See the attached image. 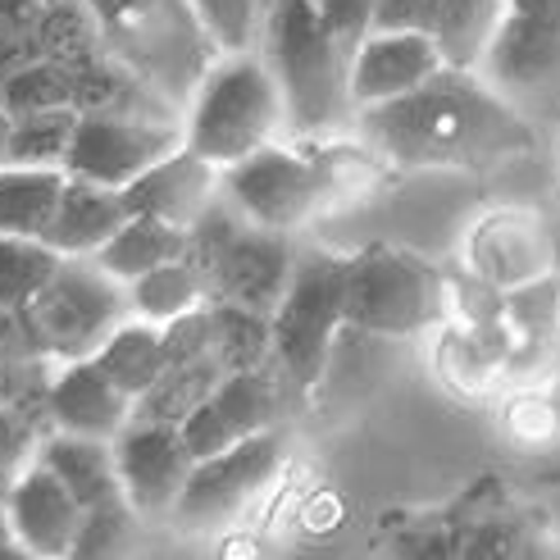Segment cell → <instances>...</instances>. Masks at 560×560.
Segmentation results:
<instances>
[{
	"label": "cell",
	"instance_id": "obj_1",
	"mask_svg": "<svg viewBox=\"0 0 560 560\" xmlns=\"http://www.w3.org/2000/svg\"><path fill=\"white\" fill-rule=\"evenodd\" d=\"M355 128L397 170H501L534 151V128L479 69L442 65L419 88L355 109Z\"/></svg>",
	"mask_w": 560,
	"mask_h": 560
},
{
	"label": "cell",
	"instance_id": "obj_2",
	"mask_svg": "<svg viewBox=\"0 0 560 560\" xmlns=\"http://www.w3.org/2000/svg\"><path fill=\"white\" fill-rule=\"evenodd\" d=\"M256 55L283 96V128L301 142L332 137L355 119L347 92L351 55L328 37L311 0H269Z\"/></svg>",
	"mask_w": 560,
	"mask_h": 560
},
{
	"label": "cell",
	"instance_id": "obj_3",
	"mask_svg": "<svg viewBox=\"0 0 560 560\" xmlns=\"http://www.w3.org/2000/svg\"><path fill=\"white\" fill-rule=\"evenodd\" d=\"M88 10L101 50L147 78L178 109L223 55L191 0H88Z\"/></svg>",
	"mask_w": 560,
	"mask_h": 560
},
{
	"label": "cell",
	"instance_id": "obj_4",
	"mask_svg": "<svg viewBox=\"0 0 560 560\" xmlns=\"http://www.w3.org/2000/svg\"><path fill=\"white\" fill-rule=\"evenodd\" d=\"M278 132H288L283 96L256 50H223L183 105V147L219 170L278 142Z\"/></svg>",
	"mask_w": 560,
	"mask_h": 560
},
{
	"label": "cell",
	"instance_id": "obj_5",
	"mask_svg": "<svg viewBox=\"0 0 560 560\" xmlns=\"http://www.w3.org/2000/svg\"><path fill=\"white\" fill-rule=\"evenodd\" d=\"M452 311V283L446 273L415 256V250L374 242L347 256L342 283V319L347 328L374 332V338H415Z\"/></svg>",
	"mask_w": 560,
	"mask_h": 560
},
{
	"label": "cell",
	"instance_id": "obj_6",
	"mask_svg": "<svg viewBox=\"0 0 560 560\" xmlns=\"http://www.w3.org/2000/svg\"><path fill=\"white\" fill-rule=\"evenodd\" d=\"M342 283L347 256H332V250H296L292 256L288 288L269 315V360L296 392L319 387L332 342L347 328Z\"/></svg>",
	"mask_w": 560,
	"mask_h": 560
},
{
	"label": "cell",
	"instance_id": "obj_7",
	"mask_svg": "<svg viewBox=\"0 0 560 560\" xmlns=\"http://www.w3.org/2000/svg\"><path fill=\"white\" fill-rule=\"evenodd\" d=\"M128 315V288L119 278H109L92 256H65L19 311V324L27 347L60 365V360L96 355Z\"/></svg>",
	"mask_w": 560,
	"mask_h": 560
},
{
	"label": "cell",
	"instance_id": "obj_8",
	"mask_svg": "<svg viewBox=\"0 0 560 560\" xmlns=\"http://www.w3.org/2000/svg\"><path fill=\"white\" fill-rule=\"evenodd\" d=\"M283 465H288V433L278 424L223 446L214 456L191 460V474L174 501L170 520H178L183 528H196V534L229 528L233 520L250 511V501H260L273 488Z\"/></svg>",
	"mask_w": 560,
	"mask_h": 560
},
{
	"label": "cell",
	"instance_id": "obj_9",
	"mask_svg": "<svg viewBox=\"0 0 560 560\" xmlns=\"http://www.w3.org/2000/svg\"><path fill=\"white\" fill-rule=\"evenodd\" d=\"M219 191L237 206V214L246 223L269 229V233H288V237L296 229H305V223L324 210L311 155L292 151V147H278V142L242 155L237 164H223Z\"/></svg>",
	"mask_w": 560,
	"mask_h": 560
},
{
	"label": "cell",
	"instance_id": "obj_10",
	"mask_svg": "<svg viewBox=\"0 0 560 560\" xmlns=\"http://www.w3.org/2000/svg\"><path fill=\"white\" fill-rule=\"evenodd\" d=\"M174 147H183V124H155V119H128V115H78L65 174L101 183V187H128Z\"/></svg>",
	"mask_w": 560,
	"mask_h": 560
},
{
	"label": "cell",
	"instance_id": "obj_11",
	"mask_svg": "<svg viewBox=\"0 0 560 560\" xmlns=\"http://www.w3.org/2000/svg\"><path fill=\"white\" fill-rule=\"evenodd\" d=\"M292 242L288 233H269L256 223H237V229L219 242V250L201 265L206 273V301H229L242 311L273 315L278 296L288 288L292 273Z\"/></svg>",
	"mask_w": 560,
	"mask_h": 560
},
{
	"label": "cell",
	"instance_id": "obj_12",
	"mask_svg": "<svg viewBox=\"0 0 560 560\" xmlns=\"http://www.w3.org/2000/svg\"><path fill=\"white\" fill-rule=\"evenodd\" d=\"M115 452V474L124 501L137 511V520H160L174 511V501L191 474V452L178 433V424H151V419H128L109 438Z\"/></svg>",
	"mask_w": 560,
	"mask_h": 560
},
{
	"label": "cell",
	"instance_id": "obj_13",
	"mask_svg": "<svg viewBox=\"0 0 560 560\" xmlns=\"http://www.w3.org/2000/svg\"><path fill=\"white\" fill-rule=\"evenodd\" d=\"M278 410H283V392H278L269 365L265 370H237L223 374L201 401L191 406V415L178 424L191 460L214 456L223 446H233L260 429L278 424Z\"/></svg>",
	"mask_w": 560,
	"mask_h": 560
},
{
	"label": "cell",
	"instance_id": "obj_14",
	"mask_svg": "<svg viewBox=\"0 0 560 560\" xmlns=\"http://www.w3.org/2000/svg\"><path fill=\"white\" fill-rule=\"evenodd\" d=\"M465 265L479 283L497 292L520 288L528 278L551 273V229L542 214L520 206L488 210L465 237Z\"/></svg>",
	"mask_w": 560,
	"mask_h": 560
},
{
	"label": "cell",
	"instance_id": "obj_15",
	"mask_svg": "<svg viewBox=\"0 0 560 560\" xmlns=\"http://www.w3.org/2000/svg\"><path fill=\"white\" fill-rule=\"evenodd\" d=\"M479 69L501 92H524L551 78L560 69V0H506Z\"/></svg>",
	"mask_w": 560,
	"mask_h": 560
},
{
	"label": "cell",
	"instance_id": "obj_16",
	"mask_svg": "<svg viewBox=\"0 0 560 560\" xmlns=\"http://www.w3.org/2000/svg\"><path fill=\"white\" fill-rule=\"evenodd\" d=\"M5 515H10V534L19 542V556H42V560H60L73 547L82 506L69 497V488L37 460H27L5 492Z\"/></svg>",
	"mask_w": 560,
	"mask_h": 560
},
{
	"label": "cell",
	"instance_id": "obj_17",
	"mask_svg": "<svg viewBox=\"0 0 560 560\" xmlns=\"http://www.w3.org/2000/svg\"><path fill=\"white\" fill-rule=\"evenodd\" d=\"M442 69L438 42L429 33H374L351 50L347 65V92L351 105L365 109L378 101H392L410 88H419L424 78H433Z\"/></svg>",
	"mask_w": 560,
	"mask_h": 560
},
{
	"label": "cell",
	"instance_id": "obj_18",
	"mask_svg": "<svg viewBox=\"0 0 560 560\" xmlns=\"http://www.w3.org/2000/svg\"><path fill=\"white\" fill-rule=\"evenodd\" d=\"M119 191H124L128 214H151V219L174 223V229H187L219 196V164L196 155L191 147H174L170 155H160L151 170H142Z\"/></svg>",
	"mask_w": 560,
	"mask_h": 560
},
{
	"label": "cell",
	"instance_id": "obj_19",
	"mask_svg": "<svg viewBox=\"0 0 560 560\" xmlns=\"http://www.w3.org/2000/svg\"><path fill=\"white\" fill-rule=\"evenodd\" d=\"M50 429L82 433V438H115L132 419V397L105 378V370L92 355L60 360L50 374V397H46Z\"/></svg>",
	"mask_w": 560,
	"mask_h": 560
},
{
	"label": "cell",
	"instance_id": "obj_20",
	"mask_svg": "<svg viewBox=\"0 0 560 560\" xmlns=\"http://www.w3.org/2000/svg\"><path fill=\"white\" fill-rule=\"evenodd\" d=\"M73 73V109L78 115H128V119H155V124H183V109L164 101L147 78H137L115 55L92 50L88 60L69 65Z\"/></svg>",
	"mask_w": 560,
	"mask_h": 560
},
{
	"label": "cell",
	"instance_id": "obj_21",
	"mask_svg": "<svg viewBox=\"0 0 560 560\" xmlns=\"http://www.w3.org/2000/svg\"><path fill=\"white\" fill-rule=\"evenodd\" d=\"M128 219L124 191L119 187H101L88 178H69L60 187V201L46 223L42 242L60 256H96V246H105V237Z\"/></svg>",
	"mask_w": 560,
	"mask_h": 560
},
{
	"label": "cell",
	"instance_id": "obj_22",
	"mask_svg": "<svg viewBox=\"0 0 560 560\" xmlns=\"http://www.w3.org/2000/svg\"><path fill=\"white\" fill-rule=\"evenodd\" d=\"M37 465H46L55 479L69 488V497L78 506H96V501L124 497L119 474H115V452H109L105 438H82V433H65V429H46L37 438Z\"/></svg>",
	"mask_w": 560,
	"mask_h": 560
},
{
	"label": "cell",
	"instance_id": "obj_23",
	"mask_svg": "<svg viewBox=\"0 0 560 560\" xmlns=\"http://www.w3.org/2000/svg\"><path fill=\"white\" fill-rule=\"evenodd\" d=\"M187 256V229H174L164 219H151V214H128L115 233L105 237V246H96V265L119 278V283H132L137 273H147L164 260H178Z\"/></svg>",
	"mask_w": 560,
	"mask_h": 560
},
{
	"label": "cell",
	"instance_id": "obj_24",
	"mask_svg": "<svg viewBox=\"0 0 560 560\" xmlns=\"http://www.w3.org/2000/svg\"><path fill=\"white\" fill-rule=\"evenodd\" d=\"M65 187V170L0 164V237H42Z\"/></svg>",
	"mask_w": 560,
	"mask_h": 560
},
{
	"label": "cell",
	"instance_id": "obj_25",
	"mask_svg": "<svg viewBox=\"0 0 560 560\" xmlns=\"http://www.w3.org/2000/svg\"><path fill=\"white\" fill-rule=\"evenodd\" d=\"M96 365L105 370V378L115 383L119 392L137 401L142 392L164 374V342H160V324H147L128 315L109 338L101 342V351L92 355Z\"/></svg>",
	"mask_w": 560,
	"mask_h": 560
},
{
	"label": "cell",
	"instance_id": "obj_26",
	"mask_svg": "<svg viewBox=\"0 0 560 560\" xmlns=\"http://www.w3.org/2000/svg\"><path fill=\"white\" fill-rule=\"evenodd\" d=\"M501 10H506V0H438L433 42L442 65L479 69L501 27Z\"/></svg>",
	"mask_w": 560,
	"mask_h": 560
},
{
	"label": "cell",
	"instance_id": "obj_27",
	"mask_svg": "<svg viewBox=\"0 0 560 560\" xmlns=\"http://www.w3.org/2000/svg\"><path fill=\"white\" fill-rule=\"evenodd\" d=\"M124 288H128V311L137 319L170 324V319L196 311V305L206 301V273L196 269L187 256H178V260H164L147 273H137Z\"/></svg>",
	"mask_w": 560,
	"mask_h": 560
},
{
	"label": "cell",
	"instance_id": "obj_28",
	"mask_svg": "<svg viewBox=\"0 0 560 560\" xmlns=\"http://www.w3.org/2000/svg\"><path fill=\"white\" fill-rule=\"evenodd\" d=\"M223 378L219 360L201 355L187 360V365H164V374L132 401V419H151V424H183L191 415V406L206 397V392Z\"/></svg>",
	"mask_w": 560,
	"mask_h": 560
},
{
	"label": "cell",
	"instance_id": "obj_29",
	"mask_svg": "<svg viewBox=\"0 0 560 560\" xmlns=\"http://www.w3.org/2000/svg\"><path fill=\"white\" fill-rule=\"evenodd\" d=\"M210 311V355L223 374L269 365V315L242 311L229 301H206Z\"/></svg>",
	"mask_w": 560,
	"mask_h": 560
},
{
	"label": "cell",
	"instance_id": "obj_30",
	"mask_svg": "<svg viewBox=\"0 0 560 560\" xmlns=\"http://www.w3.org/2000/svg\"><path fill=\"white\" fill-rule=\"evenodd\" d=\"M73 124H78V109L73 105H55V109H37V115L10 119L5 155H0V164L65 170V155H69V142H73Z\"/></svg>",
	"mask_w": 560,
	"mask_h": 560
},
{
	"label": "cell",
	"instance_id": "obj_31",
	"mask_svg": "<svg viewBox=\"0 0 560 560\" xmlns=\"http://www.w3.org/2000/svg\"><path fill=\"white\" fill-rule=\"evenodd\" d=\"M55 105H73V73H69V65L50 60V55H37V60L19 65L0 82V109H5L10 119L55 109Z\"/></svg>",
	"mask_w": 560,
	"mask_h": 560
},
{
	"label": "cell",
	"instance_id": "obj_32",
	"mask_svg": "<svg viewBox=\"0 0 560 560\" xmlns=\"http://www.w3.org/2000/svg\"><path fill=\"white\" fill-rule=\"evenodd\" d=\"M305 155H311L315 178H319V206H342V201H351V196L370 191V183L378 178V164H383L365 142L360 147H342V142L311 147L305 142Z\"/></svg>",
	"mask_w": 560,
	"mask_h": 560
},
{
	"label": "cell",
	"instance_id": "obj_33",
	"mask_svg": "<svg viewBox=\"0 0 560 560\" xmlns=\"http://www.w3.org/2000/svg\"><path fill=\"white\" fill-rule=\"evenodd\" d=\"M33 33H37V50L60 65H78V60H88L92 50H101L88 0H46Z\"/></svg>",
	"mask_w": 560,
	"mask_h": 560
},
{
	"label": "cell",
	"instance_id": "obj_34",
	"mask_svg": "<svg viewBox=\"0 0 560 560\" xmlns=\"http://www.w3.org/2000/svg\"><path fill=\"white\" fill-rule=\"evenodd\" d=\"M65 256L42 237H0V311H23Z\"/></svg>",
	"mask_w": 560,
	"mask_h": 560
},
{
	"label": "cell",
	"instance_id": "obj_35",
	"mask_svg": "<svg viewBox=\"0 0 560 560\" xmlns=\"http://www.w3.org/2000/svg\"><path fill=\"white\" fill-rule=\"evenodd\" d=\"M132 524H137V511L128 506L124 497L82 506V520H78V534H73L69 556H115V551L128 547Z\"/></svg>",
	"mask_w": 560,
	"mask_h": 560
},
{
	"label": "cell",
	"instance_id": "obj_36",
	"mask_svg": "<svg viewBox=\"0 0 560 560\" xmlns=\"http://www.w3.org/2000/svg\"><path fill=\"white\" fill-rule=\"evenodd\" d=\"M219 50H256L269 0H191Z\"/></svg>",
	"mask_w": 560,
	"mask_h": 560
},
{
	"label": "cell",
	"instance_id": "obj_37",
	"mask_svg": "<svg viewBox=\"0 0 560 560\" xmlns=\"http://www.w3.org/2000/svg\"><path fill=\"white\" fill-rule=\"evenodd\" d=\"M311 5L347 55L374 33V0H311Z\"/></svg>",
	"mask_w": 560,
	"mask_h": 560
},
{
	"label": "cell",
	"instance_id": "obj_38",
	"mask_svg": "<svg viewBox=\"0 0 560 560\" xmlns=\"http://www.w3.org/2000/svg\"><path fill=\"white\" fill-rule=\"evenodd\" d=\"M438 23V0H374L378 33H429Z\"/></svg>",
	"mask_w": 560,
	"mask_h": 560
},
{
	"label": "cell",
	"instance_id": "obj_39",
	"mask_svg": "<svg viewBox=\"0 0 560 560\" xmlns=\"http://www.w3.org/2000/svg\"><path fill=\"white\" fill-rule=\"evenodd\" d=\"M37 429L27 424L23 415H14L10 406H0V474H19L37 452Z\"/></svg>",
	"mask_w": 560,
	"mask_h": 560
},
{
	"label": "cell",
	"instance_id": "obj_40",
	"mask_svg": "<svg viewBox=\"0 0 560 560\" xmlns=\"http://www.w3.org/2000/svg\"><path fill=\"white\" fill-rule=\"evenodd\" d=\"M37 33L33 27H0V82H5L19 65L37 60Z\"/></svg>",
	"mask_w": 560,
	"mask_h": 560
},
{
	"label": "cell",
	"instance_id": "obj_41",
	"mask_svg": "<svg viewBox=\"0 0 560 560\" xmlns=\"http://www.w3.org/2000/svg\"><path fill=\"white\" fill-rule=\"evenodd\" d=\"M42 0H0V27H33Z\"/></svg>",
	"mask_w": 560,
	"mask_h": 560
},
{
	"label": "cell",
	"instance_id": "obj_42",
	"mask_svg": "<svg viewBox=\"0 0 560 560\" xmlns=\"http://www.w3.org/2000/svg\"><path fill=\"white\" fill-rule=\"evenodd\" d=\"M19 351H33V347H27V338H23V324H19L14 311H0V360L19 355Z\"/></svg>",
	"mask_w": 560,
	"mask_h": 560
},
{
	"label": "cell",
	"instance_id": "obj_43",
	"mask_svg": "<svg viewBox=\"0 0 560 560\" xmlns=\"http://www.w3.org/2000/svg\"><path fill=\"white\" fill-rule=\"evenodd\" d=\"M14 474H0V556H19V542L10 534V515H5V492H10Z\"/></svg>",
	"mask_w": 560,
	"mask_h": 560
},
{
	"label": "cell",
	"instance_id": "obj_44",
	"mask_svg": "<svg viewBox=\"0 0 560 560\" xmlns=\"http://www.w3.org/2000/svg\"><path fill=\"white\" fill-rule=\"evenodd\" d=\"M551 273L560 278V223L551 229Z\"/></svg>",
	"mask_w": 560,
	"mask_h": 560
},
{
	"label": "cell",
	"instance_id": "obj_45",
	"mask_svg": "<svg viewBox=\"0 0 560 560\" xmlns=\"http://www.w3.org/2000/svg\"><path fill=\"white\" fill-rule=\"evenodd\" d=\"M5 132H10V115L0 109V155H5Z\"/></svg>",
	"mask_w": 560,
	"mask_h": 560
},
{
	"label": "cell",
	"instance_id": "obj_46",
	"mask_svg": "<svg viewBox=\"0 0 560 560\" xmlns=\"http://www.w3.org/2000/svg\"><path fill=\"white\" fill-rule=\"evenodd\" d=\"M556 406H560V397H556Z\"/></svg>",
	"mask_w": 560,
	"mask_h": 560
},
{
	"label": "cell",
	"instance_id": "obj_47",
	"mask_svg": "<svg viewBox=\"0 0 560 560\" xmlns=\"http://www.w3.org/2000/svg\"><path fill=\"white\" fill-rule=\"evenodd\" d=\"M42 5H46V0H42Z\"/></svg>",
	"mask_w": 560,
	"mask_h": 560
}]
</instances>
